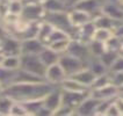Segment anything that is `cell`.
<instances>
[{
    "instance_id": "cell-25",
    "label": "cell",
    "mask_w": 123,
    "mask_h": 116,
    "mask_svg": "<svg viewBox=\"0 0 123 116\" xmlns=\"http://www.w3.org/2000/svg\"><path fill=\"white\" fill-rule=\"evenodd\" d=\"M52 30H54V27L49 22H47L45 20H42L38 22V29H37V36L36 37L45 44L49 35L51 34Z\"/></svg>"
},
{
    "instance_id": "cell-15",
    "label": "cell",
    "mask_w": 123,
    "mask_h": 116,
    "mask_svg": "<svg viewBox=\"0 0 123 116\" xmlns=\"http://www.w3.org/2000/svg\"><path fill=\"white\" fill-rule=\"evenodd\" d=\"M93 23L95 28H107V29H110V30H115L121 23H123V21H117L114 20V19H110L109 16L105 15L102 13L96 14L95 16H93Z\"/></svg>"
},
{
    "instance_id": "cell-20",
    "label": "cell",
    "mask_w": 123,
    "mask_h": 116,
    "mask_svg": "<svg viewBox=\"0 0 123 116\" xmlns=\"http://www.w3.org/2000/svg\"><path fill=\"white\" fill-rule=\"evenodd\" d=\"M62 91H68V92H86L88 91V87L81 85L80 82L72 79L71 77H66L58 86Z\"/></svg>"
},
{
    "instance_id": "cell-39",
    "label": "cell",
    "mask_w": 123,
    "mask_h": 116,
    "mask_svg": "<svg viewBox=\"0 0 123 116\" xmlns=\"http://www.w3.org/2000/svg\"><path fill=\"white\" fill-rule=\"evenodd\" d=\"M55 116H70V115H74V109L70 108L65 104H61L57 109L54 111Z\"/></svg>"
},
{
    "instance_id": "cell-29",
    "label": "cell",
    "mask_w": 123,
    "mask_h": 116,
    "mask_svg": "<svg viewBox=\"0 0 123 116\" xmlns=\"http://www.w3.org/2000/svg\"><path fill=\"white\" fill-rule=\"evenodd\" d=\"M113 35H114V31L110 30V29H107V28H96L94 34H93V38L92 40L106 43Z\"/></svg>"
},
{
    "instance_id": "cell-5",
    "label": "cell",
    "mask_w": 123,
    "mask_h": 116,
    "mask_svg": "<svg viewBox=\"0 0 123 116\" xmlns=\"http://www.w3.org/2000/svg\"><path fill=\"white\" fill-rule=\"evenodd\" d=\"M58 64L62 66L66 77L74 74L75 72H78L79 70H81L84 67H87V63L86 61H81V59L77 58L74 56L70 55L68 52H64V54H62L59 56Z\"/></svg>"
},
{
    "instance_id": "cell-28",
    "label": "cell",
    "mask_w": 123,
    "mask_h": 116,
    "mask_svg": "<svg viewBox=\"0 0 123 116\" xmlns=\"http://www.w3.org/2000/svg\"><path fill=\"white\" fill-rule=\"evenodd\" d=\"M88 48H89L91 56H92V57H96V58H99V57L107 50L105 43L99 42V41H94V40H92V41L88 43Z\"/></svg>"
},
{
    "instance_id": "cell-19",
    "label": "cell",
    "mask_w": 123,
    "mask_h": 116,
    "mask_svg": "<svg viewBox=\"0 0 123 116\" xmlns=\"http://www.w3.org/2000/svg\"><path fill=\"white\" fill-rule=\"evenodd\" d=\"M59 56H61L59 54H57L56 51H54L52 49L47 47V45H45V47L43 48V50L38 54V57H40V59H41V61L44 64L45 67L52 65V64L58 63Z\"/></svg>"
},
{
    "instance_id": "cell-53",
    "label": "cell",
    "mask_w": 123,
    "mask_h": 116,
    "mask_svg": "<svg viewBox=\"0 0 123 116\" xmlns=\"http://www.w3.org/2000/svg\"><path fill=\"white\" fill-rule=\"evenodd\" d=\"M0 22H1V20H0Z\"/></svg>"
},
{
    "instance_id": "cell-16",
    "label": "cell",
    "mask_w": 123,
    "mask_h": 116,
    "mask_svg": "<svg viewBox=\"0 0 123 116\" xmlns=\"http://www.w3.org/2000/svg\"><path fill=\"white\" fill-rule=\"evenodd\" d=\"M89 94L99 100H107V99H114L118 94V91L116 86H114L113 84H108L107 86L99 89H91Z\"/></svg>"
},
{
    "instance_id": "cell-38",
    "label": "cell",
    "mask_w": 123,
    "mask_h": 116,
    "mask_svg": "<svg viewBox=\"0 0 123 116\" xmlns=\"http://www.w3.org/2000/svg\"><path fill=\"white\" fill-rule=\"evenodd\" d=\"M123 71V56H118L115 61L111 64L108 68V73H114V72H121Z\"/></svg>"
},
{
    "instance_id": "cell-4",
    "label": "cell",
    "mask_w": 123,
    "mask_h": 116,
    "mask_svg": "<svg viewBox=\"0 0 123 116\" xmlns=\"http://www.w3.org/2000/svg\"><path fill=\"white\" fill-rule=\"evenodd\" d=\"M43 20L49 22L51 26L56 29H61L66 31L70 36L72 34L73 29L70 19H68V11H63V12H52V13H45Z\"/></svg>"
},
{
    "instance_id": "cell-51",
    "label": "cell",
    "mask_w": 123,
    "mask_h": 116,
    "mask_svg": "<svg viewBox=\"0 0 123 116\" xmlns=\"http://www.w3.org/2000/svg\"><path fill=\"white\" fill-rule=\"evenodd\" d=\"M120 95H121V96H122V98H123V93H122V94H120Z\"/></svg>"
},
{
    "instance_id": "cell-43",
    "label": "cell",
    "mask_w": 123,
    "mask_h": 116,
    "mask_svg": "<svg viewBox=\"0 0 123 116\" xmlns=\"http://www.w3.org/2000/svg\"><path fill=\"white\" fill-rule=\"evenodd\" d=\"M114 103L116 104L117 109L120 111V115H123V98L120 94H117L115 98H114Z\"/></svg>"
},
{
    "instance_id": "cell-17",
    "label": "cell",
    "mask_w": 123,
    "mask_h": 116,
    "mask_svg": "<svg viewBox=\"0 0 123 116\" xmlns=\"http://www.w3.org/2000/svg\"><path fill=\"white\" fill-rule=\"evenodd\" d=\"M72 79L77 80L78 82H80L81 85L86 86V87H91V85L93 84L94 79H95V75L94 73L89 70L88 67H84L81 70H79L78 72H75L74 74L70 75Z\"/></svg>"
},
{
    "instance_id": "cell-36",
    "label": "cell",
    "mask_w": 123,
    "mask_h": 116,
    "mask_svg": "<svg viewBox=\"0 0 123 116\" xmlns=\"http://www.w3.org/2000/svg\"><path fill=\"white\" fill-rule=\"evenodd\" d=\"M68 37H71V36H70L66 31L61 30V29H56V28H54V30L51 31V34L49 35V37H48V40H47L45 45H47V44H49V43H51V42L58 41V40H63V38H68Z\"/></svg>"
},
{
    "instance_id": "cell-24",
    "label": "cell",
    "mask_w": 123,
    "mask_h": 116,
    "mask_svg": "<svg viewBox=\"0 0 123 116\" xmlns=\"http://www.w3.org/2000/svg\"><path fill=\"white\" fill-rule=\"evenodd\" d=\"M15 72H16V70H8L0 65V85L2 88L13 84Z\"/></svg>"
},
{
    "instance_id": "cell-21",
    "label": "cell",
    "mask_w": 123,
    "mask_h": 116,
    "mask_svg": "<svg viewBox=\"0 0 123 116\" xmlns=\"http://www.w3.org/2000/svg\"><path fill=\"white\" fill-rule=\"evenodd\" d=\"M40 1H41L45 13L68 11L65 2H64V0H40Z\"/></svg>"
},
{
    "instance_id": "cell-35",
    "label": "cell",
    "mask_w": 123,
    "mask_h": 116,
    "mask_svg": "<svg viewBox=\"0 0 123 116\" xmlns=\"http://www.w3.org/2000/svg\"><path fill=\"white\" fill-rule=\"evenodd\" d=\"M9 115L11 116H27V109L26 107L23 106L22 102H18V101H14L11 110H9Z\"/></svg>"
},
{
    "instance_id": "cell-6",
    "label": "cell",
    "mask_w": 123,
    "mask_h": 116,
    "mask_svg": "<svg viewBox=\"0 0 123 116\" xmlns=\"http://www.w3.org/2000/svg\"><path fill=\"white\" fill-rule=\"evenodd\" d=\"M66 52L77 57V58H79V59H81V61H86V63H88V61L92 57L91 52H89L88 43H84V42L77 41L73 38H71Z\"/></svg>"
},
{
    "instance_id": "cell-10",
    "label": "cell",
    "mask_w": 123,
    "mask_h": 116,
    "mask_svg": "<svg viewBox=\"0 0 123 116\" xmlns=\"http://www.w3.org/2000/svg\"><path fill=\"white\" fill-rule=\"evenodd\" d=\"M101 100L96 99L94 96L89 94L87 98H85L81 101V103L75 108L74 115H82V116H88V115H95V110L99 106Z\"/></svg>"
},
{
    "instance_id": "cell-26",
    "label": "cell",
    "mask_w": 123,
    "mask_h": 116,
    "mask_svg": "<svg viewBox=\"0 0 123 116\" xmlns=\"http://www.w3.org/2000/svg\"><path fill=\"white\" fill-rule=\"evenodd\" d=\"M1 66L8 68V70H18L20 68V55H8L5 56Z\"/></svg>"
},
{
    "instance_id": "cell-9",
    "label": "cell",
    "mask_w": 123,
    "mask_h": 116,
    "mask_svg": "<svg viewBox=\"0 0 123 116\" xmlns=\"http://www.w3.org/2000/svg\"><path fill=\"white\" fill-rule=\"evenodd\" d=\"M66 78V74L65 72L63 71L62 66L56 63V64H52L50 66H47L45 68V72H44V80L52 85V86H59L64 79Z\"/></svg>"
},
{
    "instance_id": "cell-27",
    "label": "cell",
    "mask_w": 123,
    "mask_h": 116,
    "mask_svg": "<svg viewBox=\"0 0 123 116\" xmlns=\"http://www.w3.org/2000/svg\"><path fill=\"white\" fill-rule=\"evenodd\" d=\"M70 41H71V37H68V38H63V40H58V41L51 42V43L47 44V47L51 48L54 51H56L57 54L62 55V54L66 52L68 44H70Z\"/></svg>"
},
{
    "instance_id": "cell-18",
    "label": "cell",
    "mask_w": 123,
    "mask_h": 116,
    "mask_svg": "<svg viewBox=\"0 0 123 116\" xmlns=\"http://www.w3.org/2000/svg\"><path fill=\"white\" fill-rule=\"evenodd\" d=\"M101 13L109 16L110 19H114V20L117 21H123V11L121 8L110 2L108 0H105V2L102 4V7H101Z\"/></svg>"
},
{
    "instance_id": "cell-41",
    "label": "cell",
    "mask_w": 123,
    "mask_h": 116,
    "mask_svg": "<svg viewBox=\"0 0 123 116\" xmlns=\"http://www.w3.org/2000/svg\"><path fill=\"white\" fill-rule=\"evenodd\" d=\"M111 101H113V99L101 100L95 110V115H105V113H106V110H107V108H108V106H109V103Z\"/></svg>"
},
{
    "instance_id": "cell-42",
    "label": "cell",
    "mask_w": 123,
    "mask_h": 116,
    "mask_svg": "<svg viewBox=\"0 0 123 116\" xmlns=\"http://www.w3.org/2000/svg\"><path fill=\"white\" fill-rule=\"evenodd\" d=\"M105 115L106 116H120V111L117 109L116 104L114 103V99H113V101L109 103V106H108V108L106 110Z\"/></svg>"
},
{
    "instance_id": "cell-13",
    "label": "cell",
    "mask_w": 123,
    "mask_h": 116,
    "mask_svg": "<svg viewBox=\"0 0 123 116\" xmlns=\"http://www.w3.org/2000/svg\"><path fill=\"white\" fill-rule=\"evenodd\" d=\"M103 2L105 0H81L73 8H78V9H81L84 12L88 13L93 19V16H95L96 14L101 13V7H102Z\"/></svg>"
},
{
    "instance_id": "cell-34",
    "label": "cell",
    "mask_w": 123,
    "mask_h": 116,
    "mask_svg": "<svg viewBox=\"0 0 123 116\" xmlns=\"http://www.w3.org/2000/svg\"><path fill=\"white\" fill-rule=\"evenodd\" d=\"M23 5H25V2L22 0H11V1H8V13L21 16Z\"/></svg>"
},
{
    "instance_id": "cell-48",
    "label": "cell",
    "mask_w": 123,
    "mask_h": 116,
    "mask_svg": "<svg viewBox=\"0 0 123 116\" xmlns=\"http://www.w3.org/2000/svg\"><path fill=\"white\" fill-rule=\"evenodd\" d=\"M4 57H5V56H4L2 54H1V52H0V65H1V63H2V59H4Z\"/></svg>"
},
{
    "instance_id": "cell-46",
    "label": "cell",
    "mask_w": 123,
    "mask_h": 116,
    "mask_svg": "<svg viewBox=\"0 0 123 116\" xmlns=\"http://www.w3.org/2000/svg\"><path fill=\"white\" fill-rule=\"evenodd\" d=\"M110 2H113V4H115L118 8H121L123 11V0H108Z\"/></svg>"
},
{
    "instance_id": "cell-40",
    "label": "cell",
    "mask_w": 123,
    "mask_h": 116,
    "mask_svg": "<svg viewBox=\"0 0 123 116\" xmlns=\"http://www.w3.org/2000/svg\"><path fill=\"white\" fill-rule=\"evenodd\" d=\"M110 78V84L114 86L120 87L123 85V71L121 72H114V73H108Z\"/></svg>"
},
{
    "instance_id": "cell-52",
    "label": "cell",
    "mask_w": 123,
    "mask_h": 116,
    "mask_svg": "<svg viewBox=\"0 0 123 116\" xmlns=\"http://www.w3.org/2000/svg\"><path fill=\"white\" fill-rule=\"evenodd\" d=\"M8 1H11V0H8Z\"/></svg>"
},
{
    "instance_id": "cell-49",
    "label": "cell",
    "mask_w": 123,
    "mask_h": 116,
    "mask_svg": "<svg viewBox=\"0 0 123 116\" xmlns=\"http://www.w3.org/2000/svg\"><path fill=\"white\" fill-rule=\"evenodd\" d=\"M2 91H4V88H2L1 85H0V94H2Z\"/></svg>"
},
{
    "instance_id": "cell-11",
    "label": "cell",
    "mask_w": 123,
    "mask_h": 116,
    "mask_svg": "<svg viewBox=\"0 0 123 116\" xmlns=\"http://www.w3.org/2000/svg\"><path fill=\"white\" fill-rule=\"evenodd\" d=\"M61 104H62V89L58 86H55L47 95L43 98V106L51 110L52 115H54V111Z\"/></svg>"
},
{
    "instance_id": "cell-30",
    "label": "cell",
    "mask_w": 123,
    "mask_h": 116,
    "mask_svg": "<svg viewBox=\"0 0 123 116\" xmlns=\"http://www.w3.org/2000/svg\"><path fill=\"white\" fill-rule=\"evenodd\" d=\"M118 56H120L118 51H115V50H108V49H107L102 55L99 57V59L102 61V64L106 66V67L109 68V66L115 61V59H116Z\"/></svg>"
},
{
    "instance_id": "cell-47",
    "label": "cell",
    "mask_w": 123,
    "mask_h": 116,
    "mask_svg": "<svg viewBox=\"0 0 123 116\" xmlns=\"http://www.w3.org/2000/svg\"><path fill=\"white\" fill-rule=\"evenodd\" d=\"M117 91H118V94H122L123 93V85L120 86V87H117Z\"/></svg>"
},
{
    "instance_id": "cell-7",
    "label": "cell",
    "mask_w": 123,
    "mask_h": 116,
    "mask_svg": "<svg viewBox=\"0 0 123 116\" xmlns=\"http://www.w3.org/2000/svg\"><path fill=\"white\" fill-rule=\"evenodd\" d=\"M0 52L4 56L8 55H21V41L16 37L7 34L1 38Z\"/></svg>"
},
{
    "instance_id": "cell-37",
    "label": "cell",
    "mask_w": 123,
    "mask_h": 116,
    "mask_svg": "<svg viewBox=\"0 0 123 116\" xmlns=\"http://www.w3.org/2000/svg\"><path fill=\"white\" fill-rule=\"evenodd\" d=\"M105 44H106V48L108 49V50H115V51H118L121 49V47H122L121 38L117 37L116 35H113Z\"/></svg>"
},
{
    "instance_id": "cell-44",
    "label": "cell",
    "mask_w": 123,
    "mask_h": 116,
    "mask_svg": "<svg viewBox=\"0 0 123 116\" xmlns=\"http://www.w3.org/2000/svg\"><path fill=\"white\" fill-rule=\"evenodd\" d=\"M81 0H64V2H65V5L68 7V9L70 8H73V7L77 5V4H79Z\"/></svg>"
},
{
    "instance_id": "cell-23",
    "label": "cell",
    "mask_w": 123,
    "mask_h": 116,
    "mask_svg": "<svg viewBox=\"0 0 123 116\" xmlns=\"http://www.w3.org/2000/svg\"><path fill=\"white\" fill-rule=\"evenodd\" d=\"M87 67L94 73V75H101L105 73H108V68L102 64V61L96 57H91V59L87 63Z\"/></svg>"
},
{
    "instance_id": "cell-12",
    "label": "cell",
    "mask_w": 123,
    "mask_h": 116,
    "mask_svg": "<svg viewBox=\"0 0 123 116\" xmlns=\"http://www.w3.org/2000/svg\"><path fill=\"white\" fill-rule=\"evenodd\" d=\"M45 44L38 40L37 37H31L21 41V54H29V55H38Z\"/></svg>"
},
{
    "instance_id": "cell-3",
    "label": "cell",
    "mask_w": 123,
    "mask_h": 116,
    "mask_svg": "<svg viewBox=\"0 0 123 116\" xmlns=\"http://www.w3.org/2000/svg\"><path fill=\"white\" fill-rule=\"evenodd\" d=\"M45 15V11L40 0L25 1L23 9L21 13V19L27 22H38L42 21Z\"/></svg>"
},
{
    "instance_id": "cell-14",
    "label": "cell",
    "mask_w": 123,
    "mask_h": 116,
    "mask_svg": "<svg viewBox=\"0 0 123 116\" xmlns=\"http://www.w3.org/2000/svg\"><path fill=\"white\" fill-rule=\"evenodd\" d=\"M68 13L70 22H71L73 28L80 27L82 24L92 21V16L88 13L84 12L81 9H78V8H70L68 11Z\"/></svg>"
},
{
    "instance_id": "cell-22",
    "label": "cell",
    "mask_w": 123,
    "mask_h": 116,
    "mask_svg": "<svg viewBox=\"0 0 123 116\" xmlns=\"http://www.w3.org/2000/svg\"><path fill=\"white\" fill-rule=\"evenodd\" d=\"M44 79L38 77V75H35L30 72H27L22 68H18L16 72H15V77H14V81L15 82H37V81H43ZM12 85V84H11Z\"/></svg>"
},
{
    "instance_id": "cell-31",
    "label": "cell",
    "mask_w": 123,
    "mask_h": 116,
    "mask_svg": "<svg viewBox=\"0 0 123 116\" xmlns=\"http://www.w3.org/2000/svg\"><path fill=\"white\" fill-rule=\"evenodd\" d=\"M13 102L14 101L9 96L5 95L4 93L0 94V115H9V110H11V107H12Z\"/></svg>"
},
{
    "instance_id": "cell-32",
    "label": "cell",
    "mask_w": 123,
    "mask_h": 116,
    "mask_svg": "<svg viewBox=\"0 0 123 116\" xmlns=\"http://www.w3.org/2000/svg\"><path fill=\"white\" fill-rule=\"evenodd\" d=\"M23 106L27 109L28 115H36V113L38 111V109L43 106V99L40 100H31V101H27V102H22Z\"/></svg>"
},
{
    "instance_id": "cell-8",
    "label": "cell",
    "mask_w": 123,
    "mask_h": 116,
    "mask_svg": "<svg viewBox=\"0 0 123 116\" xmlns=\"http://www.w3.org/2000/svg\"><path fill=\"white\" fill-rule=\"evenodd\" d=\"M91 93V88L86 92H68L62 91V104H65L70 108L74 109L81 103V101L87 98Z\"/></svg>"
},
{
    "instance_id": "cell-33",
    "label": "cell",
    "mask_w": 123,
    "mask_h": 116,
    "mask_svg": "<svg viewBox=\"0 0 123 116\" xmlns=\"http://www.w3.org/2000/svg\"><path fill=\"white\" fill-rule=\"evenodd\" d=\"M108 84H110V78H109V74L108 73H105V74H101V75H96L95 79L93 84L91 85V89H99L101 87H105L107 86Z\"/></svg>"
},
{
    "instance_id": "cell-1",
    "label": "cell",
    "mask_w": 123,
    "mask_h": 116,
    "mask_svg": "<svg viewBox=\"0 0 123 116\" xmlns=\"http://www.w3.org/2000/svg\"><path fill=\"white\" fill-rule=\"evenodd\" d=\"M55 86L45 80L37 82H15L4 88L2 93L9 96L13 101L27 102L31 100L43 99Z\"/></svg>"
},
{
    "instance_id": "cell-50",
    "label": "cell",
    "mask_w": 123,
    "mask_h": 116,
    "mask_svg": "<svg viewBox=\"0 0 123 116\" xmlns=\"http://www.w3.org/2000/svg\"><path fill=\"white\" fill-rule=\"evenodd\" d=\"M22 1H23V2H25V1H29V0H22Z\"/></svg>"
},
{
    "instance_id": "cell-2",
    "label": "cell",
    "mask_w": 123,
    "mask_h": 116,
    "mask_svg": "<svg viewBox=\"0 0 123 116\" xmlns=\"http://www.w3.org/2000/svg\"><path fill=\"white\" fill-rule=\"evenodd\" d=\"M20 68L30 72L35 75H38L44 79L45 66L41 61L38 55H29V54H21L20 55Z\"/></svg>"
},
{
    "instance_id": "cell-45",
    "label": "cell",
    "mask_w": 123,
    "mask_h": 116,
    "mask_svg": "<svg viewBox=\"0 0 123 116\" xmlns=\"http://www.w3.org/2000/svg\"><path fill=\"white\" fill-rule=\"evenodd\" d=\"M114 35H116L117 37H120V38H123V23H121V24L114 30Z\"/></svg>"
}]
</instances>
